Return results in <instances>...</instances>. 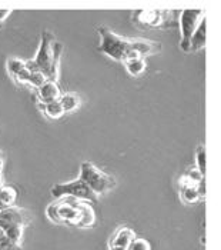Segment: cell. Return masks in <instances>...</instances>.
<instances>
[{"instance_id": "6da1fadb", "label": "cell", "mask_w": 221, "mask_h": 250, "mask_svg": "<svg viewBox=\"0 0 221 250\" xmlns=\"http://www.w3.org/2000/svg\"><path fill=\"white\" fill-rule=\"evenodd\" d=\"M100 35V52L114 60L127 62L134 58H146L161 52V44L147 39H124L111 32L109 27H97Z\"/></svg>"}, {"instance_id": "7a4b0ae2", "label": "cell", "mask_w": 221, "mask_h": 250, "mask_svg": "<svg viewBox=\"0 0 221 250\" xmlns=\"http://www.w3.org/2000/svg\"><path fill=\"white\" fill-rule=\"evenodd\" d=\"M63 52V44L57 42L49 30H43L40 47L36 58L26 62V67L33 72H40L50 82L59 79L60 58Z\"/></svg>"}, {"instance_id": "3957f363", "label": "cell", "mask_w": 221, "mask_h": 250, "mask_svg": "<svg viewBox=\"0 0 221 250\" xmlns=\"http://www.w3.org/2000/svg\"><path fill=\"white\" fill-rule=\"evenodd\" d=\"M29 223H30V216L24 209L13 206L0 210V229L16 246L21 248L23 231Z\"/></svg>"}, {"instance_id": "277c9868", "label": "cell", "mask_w": 221, "mask_h": 250, "mask_svg": "<svg viewBox=\"0 0 221 250\" xmlns=\"http://www.w3.org/2000/svg\"><path fill=\"white\" fill-rule=\"evenodd\" d=\"M79 179L81 182H84L89 186V189L97 196L109 193L117 185L114 177H111L110 174L101 172L97 166H94L92 162H89V160L81 163Z\"/></svg>"}, {"instance_id": "5b68a950", "label": "cell", "mask_w": 221, "mask_h": 250, "mask_svg": "<svg viewBox=\"0 0 221 250\" xmlns=\"http://www.w3.org/2000/svg\"><path fill=\"white\" fill-rule=\"evenodd\" d=\"M176 16V10H136L133 13V21L140 29H168L179 24Z\"/></svg>"}, {"instance_id": "8992f818", "label": "cell", "mask_w": 221, "mask_h": 250, "mask_svg": "<svg viewBox=\"0 0 221 250\" xmlns=\"http://www.w3.org/2000/svg\"><path fill=\"white\" fill-rule=\"evenodd\" d=\"M80 203L81 200L72 199V197H63L59 202L50 205L47 208V216L52 222L57 225H69L76 226L80 220Z\"/></svg>"}, {"instance_id": "52a82bcc", "label": "cell", "mask_w": 221, "mask_h": 250, "mask_svg": "<svg viewBox=\"0 0 221 250\" xmlns=\"http://www.w3.org/2000/svg\"><path fill=\"white\" fill-rule=\"evenodd\" d=\"M52 194L56 199H63V197H72L77 200H84V202H97L99 196L89 189V186L81 182L80 179H76L73 182H66V183H57L52 188Z\"/></svg>"}, {"instance_id": "ba28073f", "label": "cell", "mask_w": 221, "mask_h": 250, "mask_svg": "<svg viewBox=\"0 0 221 250\" xmlns=\"http://www.w3.org/2000/svg\"><path fill=\"white\" fill-rule=\"evenodd\" d=\"M205 18L203 9H187L180 13V30H181V39H180V49L183 52H190V39L196 29L199 27L200 21Z\"/></svg>"}, {"instance_id": "9c48e42d", "label": "cell", "mask_w": 221, "mask_h": 250, "mask_svg": "<svg viewBox=\"0 0 221 250\" xmlns=\"http://www.w3.org/2000/svg\"><path fill=\"white\" fill-rule=\"evenodd\" d=\"M179 189H180V197L181 200L187 205H193L196 202H199L200 197H204L205 194V183L200 182L196 183L193 180H190L187 176H183L179 182Z\"/></svg>"}, {"instance_id": "30bf717a", "label": "cell", "mask_w": 221, "mask_h": 250, "mask_svg": "<svg viewBox=\"0 0 221 250\" xmlns=\"http://www.w3.org/2000/svg\"><path fill=\"white\" fill-rule=\"evenodd\" d=\"M136 239V233L130 228H120L114 231L109 240V250H129L131 242Z\"/></svg>"}, {"instance_id": "8fae6325", "label": "cell", "mask_w": 221, "mask_h": 250, "mask_svg": "<svg viewBox=\"0 0 221 250\" xmlns=\"http://www.w3.org/2000/svg\"><path fill=\"white\" fill-rule=\"evenodd\" d=\"M37 96H39V103H49L53 100H59L60 89L56 82L46 80L40 87H37Z\"/></svg>"}, {"instance_id": "7c38bea8", "label": "cell", "mask_w": 221, "mask_h": 250, "mask_svg": "<svg viewBox=\"0 0 221 250\" xmlns=\"http://www.w3.org/2000/svg\"><path fill=\"white\" fill-rule=\"evenodd\" d=\"M205 43H207V18H203L199 27L196 29V32L190 39V52H197L203 49Z\"/></svg>"}, {"instance_id": "4fadbf2b", "label": "cell", "mask_w": 221, "mask_h": 250, "mask_svg": "<svg viewBox=\"0 0 221 250\" xmlns=\"http://www.w3.org/2000/svg\"><path fill=\"white\" fill-rule=\"evenodd\" d=\"M94 223H96V213L93 210L92 205L89 202L81 200V203H80V220H79L77 228L87 229V228H92Z\"/></svg>"}, {"instance_id": "5bb4252c", "label": "cell", "mask_w": 221, "mask_h": 250, "mask_svg": "<svg viewBox=\"0 0 221 250\" xmlns=\"http://www.w3.org/2000/svg\"><path fill=\"white\" fill-rule=\"evenodd\" d=\"M16 199H18V192L15 188L6 186V185L0 186V210L13 208Z\"/></svg>"}, {"instance_id": "9a60e30c", "label": "cell", "mask_w": 221, "mask_h": 250, "mask_svg": "<svg viewBox=\"0 0 221 250\" xmlns=\"http://www.w3.org/2000/svg\"><path fill=\"white\" fill-rule=\"evenodd\" d=\"M18 82L20 83H27V84H32L33 87H40L47 79L44 77L43 73H40V72H33V70H29L27 67H26V70L24 72H21V75L16 79Z\"/></svg>"}, {"instance_id": "2e32d148", "label": "cell", "mask_w": 221, "mask_h": 250, "mask_svg": "<svg viewBox=\"0 0 221 250\" xmlns=\"http://www.w3.org/2000/svg\"><path fill=\"white\" fill-rule=\"evenodd\" d=\"M39 107L41 109V112L44 115L52 117V119H59L64 113L59 100H53V102H49V103H39Z\"/></svg>"}, {"instance_id": "e0dca14e", "label": "cell", "mask_w": 221, "mask_h": 250, "mask_svg": "<svg viewBox=\"0 0 221 250\" xmlns=\"http://www.w3.org/2000/svg\"><path fill=\"white\" fill-rule=\"evenodd\" d=\"M6 67H7L9 75L16 80L21 75V72L26 70V62L18 58H9L7 63H6Z\"/></svg>"}, {"instance_id": "ac0fdd59", "label": "cell", "mask_w": 221, "mask_h": 250, "mask_svg": "<svg viewBox=\"0 0 221 250\" xmlns=\"http://www.w3.org/2000/svg\"><path fill=\"white\" fill-rule=\"evenodd\" d=\"M59 102L63 107V112H73L76 110L79 106H80V99L76 96L74 93H64V95H60L59 97Z\"/></svg>"}, {"instance_id": "d6986e66", "label": "cell", "mask_w": 221, "mask_h": 250, "mask_svg": "<svg viewBox=\"0 0 221 250\" xmlns=\"http://www.w3.org/2000/svg\"><path fill=\"white\" fill-rule=\"evenodd\" d=\"M124 66L131 76H140L146 70V60L143 58L130 59L127 62H124Z\"/></svg>"}, {"instance_id": "ffe728a7", "label": "cell", "mask_w": 221, "mask_h": 250, "mask_svg": "<svg viewBox=\"0 0 221 250\" xmlns=\"http://www.w3.org/2000/svg\"><path fill=\"white\" fill-rule=\"evenodd\" d=\"M196 165H197V170L200 172V174L205 176V149H204V146H200L196 153Z\"/></svg>"}, {"instance_id": "44dd1931", "label": "cell", "mask_w": 221, "mask_h": 250, "mask_svg": "<svg viewBox=\"0 0 221 250\" xmlns=\"http://www.w3.org/2000/svg\"><path fill=\"white\" fill-rule=\"evenodd\" d=\"M0 250H23L20 246H16L0 229Z\"/></svg>"}, {"instance_id": "7402d4cb", "label": "cell", "mask_w": 221, "mask_h": 250, "mask_svg": "<svg viewBox=\"0 0 221 250\" xmlns=\"http://www.w3.org/2000/svg\"><path fill=\"white\" fill-rule=\"evenodd\" d=\"M129 250H151V246L146 239H134L129 246Z\"/></svg>"}, {"instance_id": "603a6c76", "label": "cell", "mask_w": 221, "mask_h": 250, "mask_svg": "<svg viewBox=\"0 0 221 250\" xmlns=\"http://www.w3.org/2000/svg\"><path fill=\"white\" fill-rule=\"evenodd\" d=\"M9 15H10V10L9 9H0V23H3Z\"/></svg>"}, {"instance_id": "cb8c5ba5", "label": "cell", "mask_w": 221, "mask_h": 250, "mask_svg": "<svg viewBox=\"0 0 221 250\" xmlns=\"http://www.w3.org/2000/svg\"><path fill=\"white\" fill-rule=\"evenodd\" d=\"M3 163H4V159H3V153H1V150H0V186L3 185V182H1V170H3Z\"/></svg>"}]
</instances>
